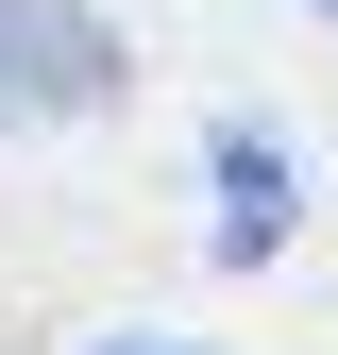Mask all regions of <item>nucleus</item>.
Instances as JSON below:
<instances>
[{
    "mask_svg": "<svg viewBox=\"0 0 338 355\" xmlns=\"http://www.w3.org/2000/svg\"><path fill=\"white\" fill-rule=\"evenodd\" d=\"M271 254H287V153L220 119V271H271Z\"/></svg>",
    "mask_w": 338,
    "mask_h": 355,
    "instance_id": "2",
    "label": "nucleus"
},
{
    "mask_svg": "<svg viewBox=\"0 0 338 355\" xmlns=\"http://www.w3.org/2000/svg\"><path fill=\"white\" fill-rule=\"evenodd\" d=\"M118 102V34L84 0H0V119H102Z\"/></svg>",
    "mask_w": 338,
    "mask_h": 355,
    "instance_id": "1",
    "label": "nucleus"
},
{
    "mask_svg": "<svg viewBox=\"0 0 338 355\" xmlns=\"http://www.w3.org/2000/svg\"><path fill=\"white\" fill-rule=\"evenodd\" d=\"M102 355H169V338H102Z\"/></svg>",
    "mask_w": 338,
    "mask_h": 355,
    "instance_id": "3",
    "label": "nucleus"
}]
</instances>
